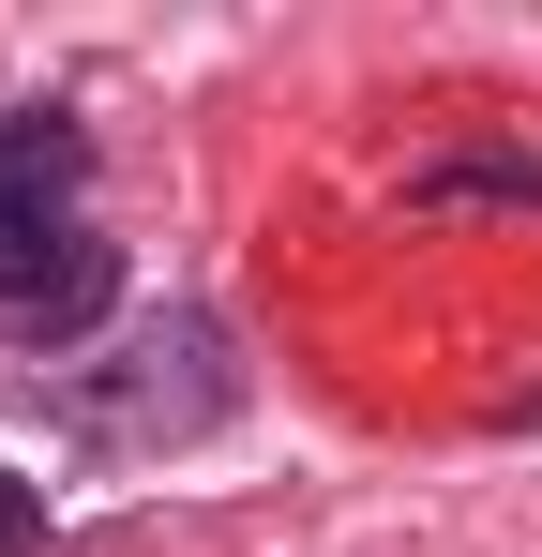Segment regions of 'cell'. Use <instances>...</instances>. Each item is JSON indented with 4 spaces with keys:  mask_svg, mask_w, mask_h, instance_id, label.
Masks as SVG:
<instances>
[{
    "mask_svg": "<svg viewBox=\"0 0 542 557\" xmlns=\"http://www.w3.org/2000/svg\"><path fill=\"white\" fill-rule=\"evenodd\" d=\"M106 226L76 211V136L61 121H30V106H0V332H90L106 317Z\"/></svg>",
    "mask_w": 542,
    "mask_h": 557,
    "instance_id": "obj_1",
    "label": "cell"
}]
</instances>
